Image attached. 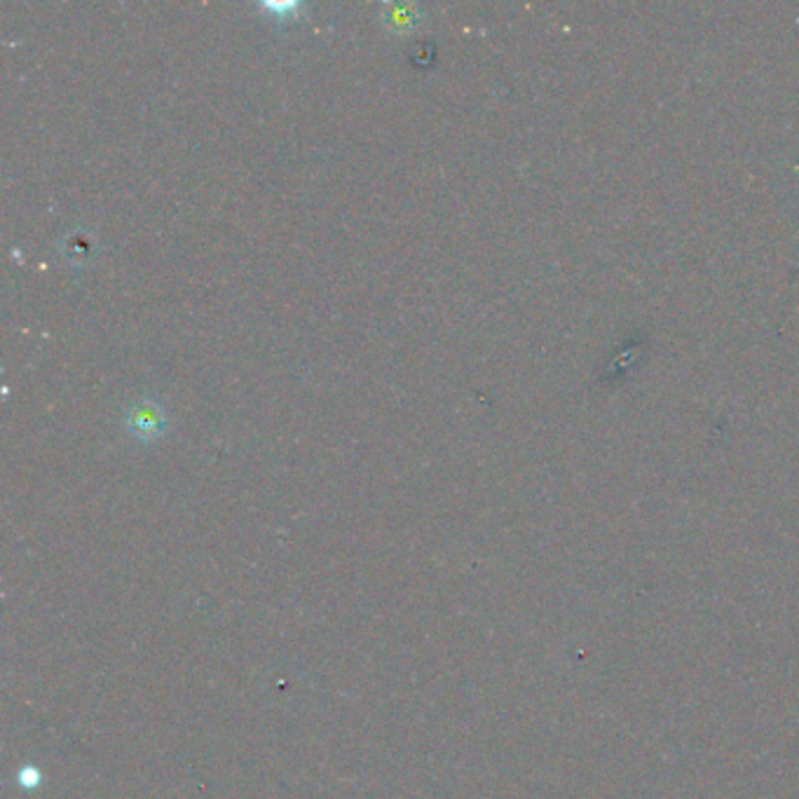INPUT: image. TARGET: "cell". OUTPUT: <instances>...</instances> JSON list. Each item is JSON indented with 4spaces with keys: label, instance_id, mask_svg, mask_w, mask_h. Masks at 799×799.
<instances>
[{
    "label": "cell",
    "instance_id": "7a4b0ae2",
    "mask_svg": "<svg viewBox=\"0 0 799 799\" xmlns=\"http://www.w3.org/2000/svg\"><path fill=\"white\" fill-rule=\"evenodd\" d=\"M380 17L392 31H408L420 24L423 12L415 3H385L380 8Z\"/></svg>",
    "mask_w": 799,
    "mask_h": 799
},
{
    "label": "cell",
    "instance_id": "6da1fadb",
    "mask_svg": "<svg viewBox=\"0 0 799 799\" xmlns=\"http://www.w3.org/2000/svg\"><path fill=\"white\" fill-rule=\"evenodd\" d=\"M125 427L139 441H156L167 429V413L156 396H141L127 408Z\"/></svg>",
    "mask_w": 799,
    "mask_h": 799
},
{
    "label": "cell",
    "instance_id": "3957f363",
    "mask_svg": "<svg viewBox=\"0 0 799 799\" xmlns=\"http://www.w3.org/2000/svg\"><path fill=\"white\" fill-rule=\"evenodd\" d=\"M260 8H265V10H270V12L279 14L281 19H287V17H294V14L298 12V10H302V6L294 3V0H284V3H263Z\"/></svg>",
    "mask_w": 799,
    "mask_h": 799
}]
</instances>
